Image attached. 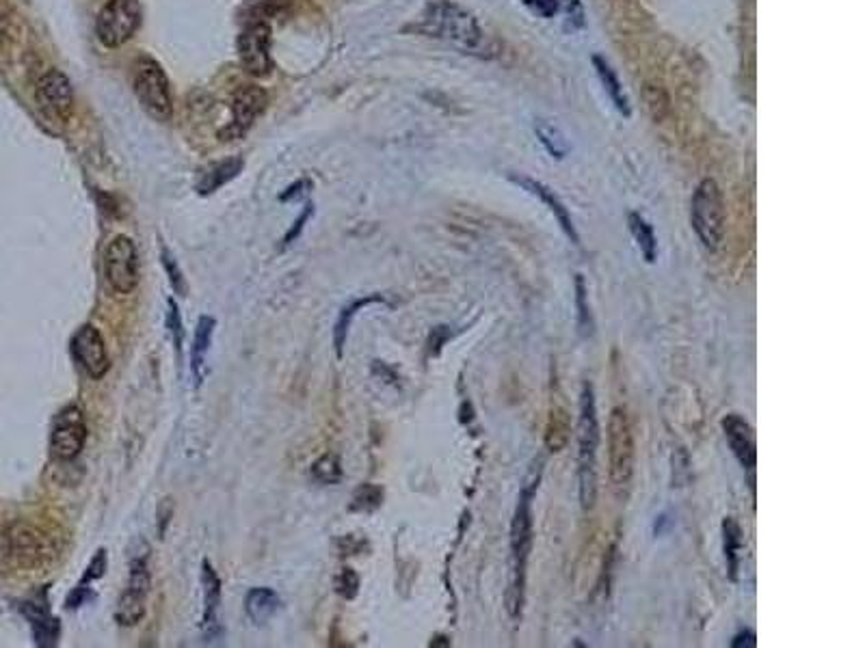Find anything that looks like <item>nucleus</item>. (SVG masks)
Wrapping results in <instances>:
<instances>
[{
  "instance_id": "12",
  "label": "nucleus",
  "mask_w": 865,
  "mask_h": 648,
  "mask_svg": "<svg viewBox=\"0 0 865 648\" xmlns=\"http://www.w3.org/2000/svg\"><path fill=\"white\" fill-rule=\"evenodd\" d=\"M266 104L268 93L265 89L258 87V84H242L236 91V96H234L230 126L221 130V137L226 141L241 138L256 123V119L266 111Z\"/></svg>"
},
{
  "instance_id": "37",
  "label": "nucleus",
  "mask_w": 865,
  "mask_h": 648,
  "mask_svg": "<svg viewBox=\"0 0 865 648\" xmlns=\"http://www.w3.org/2000/svg\"><path fill=\"white\" fill-rule=\"evenodd\" d=\"M310 214H312V208H307V210L303 212L299 218H297V221H295V227H292L290 232L286 233V238H283V247H288V244H290L292 241H295L297 236H299V233H301V229H303V225H306V223H307V218H310Z\"/></svg>"
},
{
  "instance_id": "10",
  "label": "nucleus",
  "mask_w": 865,
  "mask_h": 648,
  "mask_svg": "<svg viewBox=\"0 0 865 648\" xmlns=\"http://www.w3.org/2000/svg\"><path fill=\"white\" fill-rule=\"evenodd\" d=\"M37 107L54 122H67L74 108V89L69 78L59 69H51L39 78L35 89Z\"/></svg>"
},
{
  "instance_id": "27",
  "label": "nucleus",
  "mask_w": 865,
  "mask_h": 648,
  "mask_svg": "<svg viewBox=\"0 0 865 648\" xmlns=\"http://www.w3.org/2000/svg\"><path fill=\"white\" fill-rule=\"evenodd\" d=\"M535 132L536 137H539L541 146L548 149L552 156L559 158V161L567 156V152H569V143H567V138L563 137V132H560L559 128L552 126L548 122H544V119H539V122L535 123Z\"/></svg>"
},
{
  "instance_id": "20",
  "label": "nucleus",
  "mask_w": 865,
  "mask_h": 648,
  "mask_svg": "<svg viewBox=\"0 0 865 648\" xmlns=\"http://www.w3.org/2000/svg\"><path fill=\"white\" fill-rule=\"evenodd\" d=\"M569 435H571L569 413H567L565 407L552 405L548 428H545V446H548V450L550 452L563 450L567 443H569Z\"/></svg>"
},
{
  "instance_id": "19",
  "label": "nucleus",
  "mask_w": 865,
  "mask_h": 648,
  "mask_svg": "<svg viewBox=\"0 0 865 648\" xmlns=\"http://www.w3.org/2000/svg\"><path fill=\"white\" fill-rule=\"evenodd\" d=\"M245 610L253 622L262 625V622H268L277 614V610H280V597L271 588H253L245 599Z\"/></svg>"
},
{
  "instance_id": "25",
  "label": "nucleus",
  "mask_w": 865,
  "mask_h": 648,
  "mask_svg": "<svg viewBox=\"0 0 865 648\" xmlns=\"http://www.w3.org/2000/svg\"><path fill=\"white\" fill-rule=\"evenodd\" d=\"M723 536H725V560H727L729 580H738V565H740V549H742V530L732 517L723 521Z\"/></svg>"
},
{
  "instance_id": "34",
  "label": "nucleus",
  "mask_w": 865,
  "mask_h": 648,
  "mask_svg": "<svg viewBox=\"0 0 865 648\" xmlns=\"http://www.w3.org/2000/svg\"><path fill=\"white\" fill-rule=\"evenodd\" d=\"M167 328L169 333L173 336V342H176V348L180 351L182 346V322H180V312H178L176 303H169V313H167Z\"/></svg>"
},
{
  "instance_id": "36",
  "label": "nucleus",
  "mask_w": 865,
  "mask_h": 648,
  "mask_svg": "<svg viewBox=\"0 0 865 648\" xmlns=\"http://www.w3.org/2000/svg\"><path fill=\"white\" fill-rule=\"evenodd\" d=\"M104 566H107V556H104V551H98V556L91 560V566H89V573H87V577H84V583L96 580V577H102Z\"/></svg>"
},
{
  "instance_id": "23",
  "label": "nucleus",
  "mask_w": 865,
  "mask_h": 648,
  "mask_svg": "<svg viewBox=\"0 0 865 648\" xmlns=\"http://www.w3.org/2000/svg\"><path fill=\"white\" fill-rule=\"evenodd\" d=\"M146 599L147 595H141V592L131 590L126 588V592L122 595V599L117 603L115 610V620L122 627H134L143 620L146 616Z\"/></svg>"
},
{
  "instance_id": "29",
  "label": "nucleus",
  "mask_w": 865,
  "mask_h": 648,
  "mask_svg": "<svg viewBox=\"0 0 865 648\" xmlns=\"http://www.w3.org/2000/svg\"><path fill=\"white\" fill-rule=\"evenodd\" d=\"M312 473H314L316 480L327 482V485H336L337 480L342 478V467L340 461H337L336 454H325L312 465Z\"/></svg>"
},
{
  "instance_id": "32",
  "label": "nucleus",
  "mask_w": 865,
  "mask_h": 648,
  "mask_svg": "<svg viewBox=\"0 0 865 648\" xmlns=\"http://www.w3.org/2000/svg\"><path fill=\"white\" fill-rule=\"evenodd\" d=\"M526 7L541 18H554L559 13V0H524Z\"/></svg>"
},
{
  "instance_id": "4",
  "label": "nucleus",
  "mask_w": 865,
  "mask_h": 648,
  "mask_svg": "<svg viewBox=\"0 0 865 648\" xmlns=\"http://www.w3.org/2000/svg\"><path fill=\"white\" fill-rule=\"evenodd\" d=\"M535 482H528V486L521 491L520 503L511 523V551H513V595L515 599L511 605L521 607L524 601V583H526V562H528L530 549H533V510H530V500L535 493Z\"/></svg>"
},
{
  "instance_id": "28",
  "label": "nucleus",
  "mask_w": 865,
  "mask_h": 648,
  "mask_svg": "<svg viewBox=\"0 0 865 648\" xmlns=\"http://www.w3.org/2000/svg\"><path fill=\"white\" fill-rule=\"evenodd\" d=\"M575 307H578V327L583 337L593 336V313H591L589 303H586V286L583 275L575 277Z\"/></svg>"
},
{
  "instance_id": "9",
  "label": "nucleus",
  "mask_w": 865,
  "mask_h": 648,
  "mask_svg": "<svg viewBox=\"0 0 865 648\" xmlns=\"http://www.w3.org/2000/svg\"><path fill=\"white\" fill-rule=\"evenodd\" d=\"M238 59L251 76H268L273 69L271 27L266 22H251L238 35Z\"/></svg>"
},
{
  "instance_id": "15",
  "label": "nucleus",
  "mask_w": 865,
  "mask_h": 648,
  "mask_svg": "<svg viewBox=\"0 0 865 648\" xmlns=\"http://www.w3.org/2000/svg\"><path fill=\"white\" fill-rule=\"evenodd\" d=\"M723 432L725 437H727L729 447H732L734 456L738 458L740 465H742L744 470L753 471L755 462H758V450H755V435H753V428L749 426V422L744 420V417L732 413V415H727L723 420Z\"/></svg>"
},
{
  "instance_id": "13",
  "label": "nucleus",
  "mask_w": 865,
  "mask_h": 648,
  "mask_svg": "<svg viewBox=\"0 0 865 648\" xmlns=\"http://www.w3.org/2000/svg\"><path fill=\"white\" fill-rule=\"evenodd\" d=\"M72 351L76 355L78 363L84 367V372L91 378L100 381L111 370V361H108L107 344H104L102 333L98 331L93 324H83L72 337Z\"/></svg>"
},
{
  "instance_id": "5",
  "label": "nucleus",
  "mask_w": 865,
  "mask_h": 648,
  "mask_svg": "<svg viewBox=\"0 0 865 648\" xmlns=\"http://www.w3.org/2000/svg\"><path fill=\"white\" fill-rule=\"evenodd\" d=\"M134 96L150 117L156 122H169L173 115L171 91L167 74L152 59H141L134 67Z\"/></svg>"
},
{
  "instance_id": "14",
  "label": "nucleus",
  "mask_w": 865,
  "mask_h": 648,
  "mask_svg": "<svg viewBox=\"0 0 865 648\" xmlns=\"http://www.w3.org/2000/svg\"><path fill=\"white\" fill-rule=\"evenodd\" d=\"M87 428H84L81 408L69 407L57 417L52 428L51 450L59 461H74L83 452Z\"/></svg>"
},
{
  "instance_id": "7",
  "label": "nucleus",
  "mask_w": 865,
  "mask_h": 648,
  "mask_svg": "<svg viewBox=\"0 0 865 648\" xmlns=\"http://www.w3.org/2000/svg\"><path fill=\"white\" fill-rule=\"evenodd\" d=\"M141 4L137 0H108L98 13V39L107 48H119L141 27Z\"/></svg>"
},
{
  "instance_id": "8",
  "label": "nucleus",
  "mask_w": 865,
  "mask_h": 648,
  "mask_svg": "<svg viewBox=\"0 0 865 648\" xmlns=\"http://www.w3.org/2000/svg\"><path fill=\"white\" fill-rule=\"evenodd\" d=\"M104 275L117 294H132L139 283L137 247L128 236H115L104 251Z\"/></svg>"
},
{
  "instance_id": "17",
  "label": "nucleus",
  "mask_w": 865,
  "mask_h": 648,
  "mask_svg": "<svg viewBox=\"0 0 865 648\" xmlns=\"http://www.w3.org/2000/svg\"><path fill=\"white\" fill-rule=\"evenodd\" d=\"M202 586H203V603H206V614H203V631L210 636L217 627V607L221 603V580L210 566V562H203L202 566Z\"/></svg>"
},
{
  "instance_id": "31",
  "label": "nucleus",
  "mask_w": 865,
  "mask_h": 648,
  "mask_svg": "<svg viewBox=\"0 0 865 648\" xmlns=\"http://www.w3.org/2000/svg\"><path fill=\"white\" fill-rule=\"evenodd\" d=\"M150 586H152V577H150V571H147L146 562L143 560L132 562L131 581H128V588H131V590L141 592V595H150Z\"/></svg>"
},
{
  "instance_id": "24",
  "label": "nucleus",
  "mask_w": 865,
  "mask_h": 648,
  "mask_svg": "<svg viewBox=\"0 0 865 648\" xmlns=\"http://www.w3.org/2000/svg\"><path fill=\"white\" fill-rule=\"evenodd\" d=\"M241 169H242L241 161H223L218 164H212V167L202 176V182L197 184V193L202 194L215 193L217 188L223 186V184L236 178L238 173H241Z\"/></svg>"
},
{
  "instance_id": "1",
  "label": "nucleus",
  "mask_w": 865,
  "mask_h": 648,
  "mask_svg": "<svg viewBox=\"0 0 865 648\" xmlns=\"http://www.w3.org/2000/svg\"><path fill=\"white\" fill-rule=\"evenodd\" d=\"M416 31L441 39V42L450 43L464 54H474V57L480 59H491L498 54V43L489 39V35L480 27L474 13L459 7V4L448 3V0L431 3L422 13Z\"/></svg>"
},
{
  "instance_id": "18",
  "label": "nucleus",
  "mask_w": 865,
  "mask_h": 648,
  "mask_svg": "<svg viewBox=\"0 0 865 648\" xmlns=\"http://www.w3.org/2000/svg\"><path fill=\"white\" fill-rule=\"evenodd\" d=\"M215 327H217L215 318L210 316H202L200 322H197L195 337H193V348H191V370H193V376H195V383L202 381V367L203 363H206L208 351H210Z\"/></svg>"
},
{
  "instance_id": "35",
  "label": "nucleus",
  "mask_w": 865,
  "mask_h": 648,
  "mask_svg": "<svg viewBox=\"0 0 865 648\" xmlns=\"http://www.w3.org/2000/svg\"><path fill=\"white\" fill-rule=\"evenodd\" d=\"M379 502H381V491H379V488L372 486L370 488V497H366V488H361V491L355 495V506H353V508H360V510H361V508H368V510H370V508L379 506Z\"/></svg>"
},
{
  "instance_id": "38",
  "label": "nucleus",
  "mask_w": 865,
  "mask_h": 648,
  "mask_svg": "<svg viewBox=\"0 0 865 648\" xmlns=\"http://www.w3.org/2000/svg\"><path fill=\"white\" fill-rule=\"evenodd\" d=\"M758 642H755V633L753 631H742V633H738V636L734 637V642H732V646L734 648H740V646H749V648H753Z\"/></svg>"
},
{
  "instance_id": "3",
  "label": "nucleus",
  "mask_w": 865,
  "mask_h": 648,
  "mask_svg": "<svg viewBox=\"0 0 865 648\" xmlns=\"http://www.w3.org/2000/svg\"><path fill=\"white\" fill-rule=\"evenodd\" d=\"M690 223L703 247L716 251L725 238V199L714 179H703L690 202Z\"/></svg>"
},
{
  "instance_id": "21",
  "label": "nucleus",
  "mask_w": 865,
  "mask_h": 648,
  "mask_svg": "<svg viewBox=\"0 0 865 648\" xmlns=\"http://www.w3.org/2000/svg\"><path fill=\"white\" fill-rule=\"evenodd\" d=\"M372 303H383V296H379V294L364 296V298H360V301H353L351 305H346L340 312V316H337V320H336V328H333V346H336L337 357L345 355V344H346V336H349V327H351L353 318H355L364 307L372 305Z\"/></svg>"
},
{
  "instance_id": "30",
  "label": "nucleus",
  "mask_w": 865,
  "mask_h": 648,
  "mask_svg": "<svg viewBox=\"0 0 865 648\" xmlns=\"http://www.w3.org/2000/svg\"><path fill=\"white\" fill-rule=\"evenodd\" d=\"M161 259H163V266H165L167 277H169V281H171L173 290H176L178 294H182V296H186V281H184V275H182L180 266H178L176 257L171 256V251H169L165 244L161 247Z\"/></svg>"
},
{
  "instance_id": "26",
  "label": "nucleus",
  "mask_w": 865,
  "mask_h": 648,
  "mask_svg": "<svg viewBox=\"0 0 865 648\" xmlns=\"http://www.w3.org/2000/svg\"><path fill=\"white\" fill-rule=\"evenodd\" d=\"M628 225L630 232H632L636 244H639L640 253H643L647 262H655V256H658V242H655L654 229L639 212H630L628 217Z\"/></svg>"
},
{
  "instance_id": "33",
  "label": "nucleus",
  "mask_w": 865,
  "mask_h": 648,
  "mask_svg": "<svg viewBox=\"0 0 865 648\" xmlns=\"http://www.w3.org/2000/svg\"><path fill=\"white\" fill-rule=\"evenodd\" d=\"M357 588H360L357 575L351 571V568H345V571L340 573V577H337V592H342L346 599H353V597L357 595Z\"/></svg>"
},
{
  "instance_id": "11",
  "label": "nucleus",
  "mask_w": 865,
  "mask_h": 648,
  "mask_svg": "<svg viewBox=\"0 0 865 648\" xmlns=\"http://www.w3.org/2000/svg\"><path fill=\"white\" fill-rule=\"evenodd\" d=\"M7 545L12 556L16 557L20 565L28 568L48 565L54 556L51 538L44 534V532H39L35 526H28V523H16L9 530Z\"/></svg>"
},
{
  "instance_id": "16",
  "label": "nucleus",
  "mask_w": 865,
  "mask_h": 648,
  "mask_svg": "<svg viewBox=\"0 0 865 648\" xmlns=\"http://www.w3.org/2000/svg\"><path fill=\"white\" fill-rule=\"evenodd\" d=\"M509 179L513 184H517V186H521L524 188L526 193H530V194H535V197H539L541 202L548 206V210L554 214V218L559 221V225L563 227V232L567 233V238H569L571 242L574 244H580V236H578V232H575V227H574V221H571V217H569V212H567V208H565V203L560 202L559 197H556L554 191H550L545 184H541V182H536V179L533 178H528V176H517V173H511Z\"/></svg>"
},
{
  "instance_id": "6",
  "label": "nucleus",
  "mask_w": 865,
  "mask_h": 648,
  "mask_svg": "<svg viewBox=\"0 0 865 648\" xmlns=\"http://www.w3.org/2000/svg\"><path fill=\"white\" fill-rule=\"evenodd\" d=\"M608 462L610 480L616 486H625L634 473V437L628 408L615 407L608 420Z\"/></svg>"
},
{
  "instance_id": "2",
  "label": "nucleus",
  "mask_w": 865,
  "mask_h": 648,
  "mask_svg": "<svg viewBox=\"0 0 865 648\" xmlns=\"http://www.w3.org/2000/svg\"><path fill=\"white\" fill-rule=\"evenodd\" d=\"M598 447L599 423L595 391L591 383H584L583 393H580L578 417V482L583 510H593L595 497H598Z\"/></svg>"
},
{
  "instance_id": "22",
  "label": "nucleus",
  "mask_w": 865,
  "mask_h": 648,
  "mask_svg": "<svg viewBox=\"0 0 865 648\" xmlns=\"http://www.w3.org/2000/svg\"><path fill=\"white\" fill-rule=\"evenodd\" d=\"M593 67H595V72H598L601 84H604L606 93H608L610 99H613L616 111L623 113L625 117H630L628 96H625V91H623V87H621L619 78H616L615 69L610 67V65L606 63L601 57H593Z\"/></svg>"
}]
</instances>
